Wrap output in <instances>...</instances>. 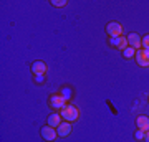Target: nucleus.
Returning a JSON list of instances; mask_svg holds the SVG:
<instances>
[{
    "instance_id": "1",
    "label": "nucleus",
    "mask_w": 149,
    "mask_h": 142,
    "mask_svg": "<svg viewBox=\"0 0 149 142\" xmlns=\"http://www.w3.org/2000/svg\"><path fill=\"white\" fill-rule=\"evenodd\" d=\"M60 116L63 117L66 122H74L78 117H80V111L76 109L73 104H66L63 109L60 111Z\"/></svg>"
},
{
    "instance_id": "15",
    "label": "nucleus",
    "mask_w": 149,
    "mask_h": 142,
    "mask_svg": "<svg viewBox=\"0 0 149 142\" xmlns=\"http://www.w3.org/2000/svg\"><path fill=\"white\" fill-rule=\"evenodd\" d=\"M52 5L53 7H63V5H66V2H65V0H53Z\"/></svg>"
},
{
    "instance_id": "14",
    "label": "nucleus",
    "mask_w": 149,
    "mask_h": 142,
    "mask_svg": "<svg viewBox=\"0 0 149 142\" xmlns=\"http://www.w3.org/2000/svg\"><path fill=\"white\" fill-rule=\"evenodd\" d=\"M144 134H146L144 131H141V129H138L134 136H136V139H138V141H144Z\"/></svg>"
},
{
    "instance_id": "5",
    "label": "nucleus",
    "mask_w": 149,
    "mask_h": 142,
    "mask_svg": "<svg viewBox=\"0 0 149 142\" xmlns=\"http://www.w3.org/2000/svg\"><path fill=\"white\" fill-rule=\"evenodd\" d=\"M136 63L139 66H144V68H148L149 66V55L146 50H138L136 51Z\"/></svg>"
},
{
    "instance_id": "19",
    "label": "nucleus",
    "mask_w": 149,
    "mask_h": 142,
    "mask_svg": "<svg viewBox=\"0 0 149 142\" xmlns=\"http://www.w3.org/2000/svg\"><path fill=\"white\" fill-rule=\"evenodd\" d=\"M146 51H148V55H149V50H146Z\"/></svg>"
},
{
    "instance_id": "18",
    "label": "nucleus",
    "mask_w": 149,
    "mask_h": 142,
    "mask_svg": "<svg viewBox=\"0 0 149 142\" xmlns=\"http://www.w3.org/2000/svg\"><path fill=\"white\" fill-rule=\"evenodd\" d=\"M42 81H45V78H42V76H37V83H42Z\"/></svg>"
},
{
    "instance_id": "10",
    "label": "nucleus",
    "mask_w": 149,
    "mask_h": 142,
    "mask_svg": "<svg viewBox=\"0 0 149 142\" xmlns=\"http://www.w3.org/2000/svg\"><path fill=\"white\" fill-rule=\"evenodd\" d=\"M61 119H63V117L60 116L58 112H53L52 116H48V126H50V127H55V129H56V127L61 124Z\"/></svg>"
},
{
    "instance_id": "12",
    "label": "nucleus",
    "mask_w": 149,
    "mask_h": 142,
    "mask_svg": "<svg viewBox=\"0 0 149 142\" xmlns=\"http://www.w3.org/2000/svg\"><path fill=\"white\" fill-rule=\"evenodd\" d=\"M60 94L63 96V98H65V99H66V101H70V99H71V96H73V91L70 89V88H63V89H61V93H60Z\"/></svg>"
},
{
    "instance_id": "9",
    "label": "nucleus",
    "mask_w": 149,
    "mask_h": 142,
    "mask_svg": "<svg viewBox=\"0 0 149 142\" xmlns=\"http://www.w3.org/2000/svg\"><path fill=\"white\" fill-rule=\"evenodd\" d=\"M136 126H138V129L148 132L149 131V117L148 116H139L138 119H136Z\"/></svg>"
},
{
    "instance_id": "4",
    "label": "nucleus",
    "mask_w": 149,
    "mask_h": 142,
    "mask_svg": "<svg viewBox=\"0 0 149 142\" xmlns=\"http://www.w3.org/2000/svg\"><path fill=\"white\" fill-rule=\"evenodd\" d=\"M40 134H42V137L45 139V141L52 142L56 139V136H58V132H56V129L55 127H50V126H45L42 127V131H40Z\"/></svg>"
},
{
    "instance_id": "11",
    "label": "nucleus",
    "mask_w": 149,
    "mask_h": 142,
    "mask_svg": "<svg viewBox=\"0 0 149 142\" xmlns=\"http://www.w3.org/2000/svg\"><path fill=\"white\" fill-rule=\"evenodd\" d=\"M129 45H128V38H124V37H118V45H116V48L118 50H126Z\"/></svg>"
},
{
    "instance_id": "7",
    "label": "nucleus",
    "mask_w": 149,
    "mask_h": 142,
    "mask_svg": "<svg viewBox=\"0 0 149 142\" xmlns=\"http://www.w3.org/2000/svg\"><path fill=\"white\" fill-rule=\"evenodd\" d=\"M47 63H43V61H35L32 64V71L35 76H43V74L47 73Z\"/></svg>"
},
{
    "instance_id": "6",
    "label": "nucleus",
    "mask_w": 149,
    "mask_h": 142,
    "mask_svg": "<svg viewBox=\"0 0 149 142\" xmlns=\"http://www.w3.org/2000/svg\"><path fill=\"white\" fill-rule=\"evenodd\" d=\"M128 45L134 50H139V48L143 46V38L139 37L138 33H131L128 37Z\"/></svg>"
},
{
    "instance_id": "2",
    "label": "nucleus",
    "mask_w": 149,
    "mask_h": 142,
    "mask_svg": "<svg viewBox=\"0 0 149 142\" xmlns=\"http://www.w3.org/2000/svg\"><path fill=\"white\" fill-rule=\"evenodd\" d=\"M66 103H68V101L65 99L61 94H52L50 96V106H52L53 109H56V111L58 109L61 111L65 106H66Z\"/></svg>"
},
{
    "instance_id": "17",
    "label": "nucleus",
    "mask_w": 149,
    "mask_h": 142,
    "mask_svg": "<svg viewBox=\"0 0 149 142\" xmlns=\"http://www.w3.org/2000/svg\"><path fill=\"white\" fill-rule=\"evenodd\" d=\"M144 142H149V131L144 134Z\"/></svg>"
},
{
    "instance_id": "8",
    "label": "nucleus",
    "mask_w": 149,
    "mask_h": 142,
    "mask_svg": "<svg viewBox=\"0 0 149 142\" xmlns=\"http://www.w3.org/2000/svg\"><path fill=\"white\" fill-rule=\"evenodd\" d=\"M56 132H58V136L60 137H66L71 134V122H61L58 127H56Z\"/></svg>"
},
{
    "instance_id": "16",
    "label": "nucleus",
    "mask_w": 149,
    "mask_h": 142,
    "mask_svg": "<svg viewBox=\"0 0 149 142\" xmlns=\"http://www.w3.org/2000/svg\"><path fill=\"white\" fill-rule=\"evenodd\" d=\"M143 46H144V50H149V35L143 37Z\"/></svg>"
},
{
    "instance_id": "13",
    "label": "nucleus",
    "mask_w": 149,
    "mask_h": 142,
    "mask_svg": "<svg viewBox=\"0 0 149 142\" xmlns=\"http://www.w3.org/2000/svg\"><path fill=\"white\" fill-rule=\"evenodd\" d=\"M123 55H124V58L129 60V58H133L134 55H136V50H134V48H131V46H128L124 51H123Z\"/></svg>"
},
{
    "instance_id": "3",
    "label": "nucleus",
    "mask_w": 149,
    "mask_h": 142,
    "mask_svg": "<svg viewBox=\"0 0 149 142\" xmlns=\"http://www.w3.org/2000/svg\"><path fill=\"white\" fill-rule=\"evenodd\" d=\"M106 32L109 37H121L123 35V26L118 23V21H109L106 25Z\"/></svg>"
}]
</instances>
